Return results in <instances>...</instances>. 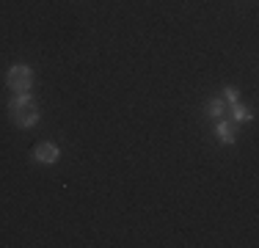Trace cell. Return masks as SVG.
<instances>
[{
	"mask_svg": "<svg viewBox=\"0 0 259 248\" xmlns=\"http://www.w3.org/2000/svg\"><path fill=\"white\" fill-rule=\"evenodd\" d=\"M30 80H33V72H30L28 64H14L6 74V83H9V89L14 91H30Z\"/></svg>",
	"mask_w": 259,
	"mask_h": 248,
	"instance_id": "6da1fadb",
	"label": "cell"
},
{
	"mask_svg": "<svg viewBox=\"0 0 259 248\" xmlns=\"http://www.w3.org/2000/svg\"><path fill=\"white\" fill-rule=\"evenodd\" d=\"M58 157H61V149L55 146L53 141H41V144H36V146H33V160H36V163L53 166Z\"/></svg>",
	"mask_w": 259,
	"mask_h": 248,
	"instance_id": "7a4b0ae2",
	"label": "cell"
},
{
	"mask_svg": "<svg viewBox=\"0 0 259 248\" xmlns=\"http://www.w3.org/2000/svg\"><path fill=\"white\" fill-rule=\"evenodd\" d=\"M28 108H36V97L30 94V91H17V94L9 99L11 113H17V110H28Z\"/></svg>",
	"mask_w": 259,
	"mask_h": 248,
	"instance_id": "3957f363",
	"label": "cell"
},
{
	"mask_svg": "<svg viewBox=\"0 0 259 248\" xmlns=\"http://www.w3.org/2000/svg\"><path fill=\"white\" fill-rule=\"evenodd\" d=\"M215 135H218V141H221V144H226V146H232V144H234L232 124L226 121V119H215Z\"/></svg>",
	"mask_w": 259,
	"mask_h": 248,
	"instance_id": "277c9868",
	"label": "cell"
},
{
	"mask_svg": "<svg viewBox=\"0 0 259 248\" xmlns=\"http://www.w3.org/2000/svg\"><path fill=\"white\" fill-rule=\"evenodd\" d=\"M11 116H14V121L20 124V127H33V124L39 121V110H36V108L17 110V113H11Z\"/></svg>",
	"mask_w": 259,
	"mask_h": 248,
	"instance_id": "5b68a950",
	"label": "cell"
},
{
	"mask_svg": "<svg viewBox=\"0 0 259 248\" xmlns=\"http://www.w3.org/2000/svg\"><path fill=\"white\" fill-rule=\"evenodd\" d=\"M224 110H226V102L221 97H212L207 102V108H204V113L209 116V119H224Z\"/></svg>",
	"mask_w": 259,
	"mask_h": 248,
	"instance_id": "8992f818",
	"label": "cell"
},
{
	"mask_svg": "<svg viewBox=\"0 0 259 248\" xmlns=\"http://www.w3.org/2000/svg\"><path fill=\"white\" fill-rule=\"evenodd\" d=\"M229 108H232V119H234V121H251V119H254V113H251L245 105H240V102L229 105Z\"/></svg>",
	"mask_w": 259,
	"mask_h": 248,
	"instance_id": "52a82bcc",
	"label": "cell"
},
{
	"mask_svg": "<svg viewBox=\"0 0 259 248\" xmlns=\"http://www.w3.org/2000/svg\"><path fill=\"white\" fill-rule=\"evenodd\" d=\"M224 97H226V105H234V102H240V97H237V89H234V86H226V89H224Z\"/></svg>",
	"mask_w": 259,
	"mask_h": 248,
	"instance_id": "ba28073f",
	"label": "cell"
}]
</instances>
